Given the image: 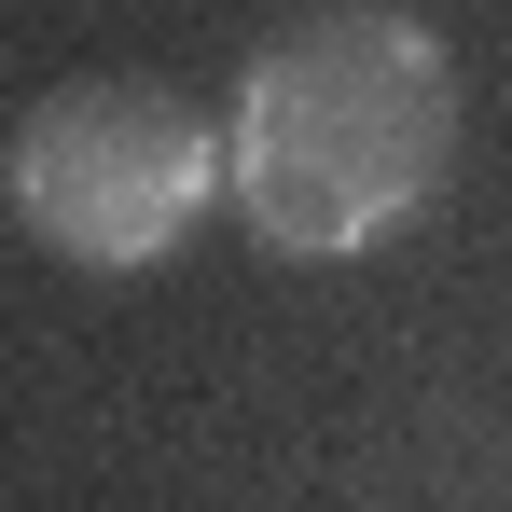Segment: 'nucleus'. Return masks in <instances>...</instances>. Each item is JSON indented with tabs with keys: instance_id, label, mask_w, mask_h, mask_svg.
Segmentation results:
<instances>
[{
	"instance_id": "1",
	"label": "nucleus",
	"mask_w": 512,
	"mask_h": 512,
	"mask_svg": "<svg viewBox=\"0 0 512 512\" xmlns=\"http://www.w3.org/2000/svg\"><path fill=\"white\" fill-rule=\"evenodd\" d=\"M222 139H236V208L263 250L291 263L388 250L457 167V56L416 14H374V0L305 14L250 56Z\"/></svg>"
},
{
	"instance_id": "2",
	"label": "nucleus",
	"mask_w": 512,
	"mask_h": 512,
	"mask_svg": "<svg viewBox=\"0 0 512 512\" xmlns=\"http://www.w3.org/2000/svg\"><path fill=\"white\" fill-rule=\"evenodd\" d=\"M0 194H14V236L28 250L84 263V277H139L208 208H236V139L194 97L139 84V70H97V84H56L14 125Z\"/></svg>"
}]
</instances>
